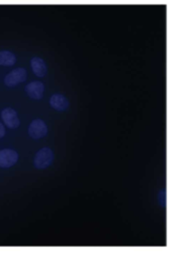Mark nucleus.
Wrapping results in <instances>:
<instances>
[{
  "label": "nucleus",
  "mask_w": 171,
  "mask_h": 260,
  "mask_svg": "<svg viewBox=\"0 0 171 260\" xmlns=\"http://www.w3.org/2000/svg\"><path fill=\"white\" fill-rule=\"evenodd\" d=\"M54 161V154L51 149L44 148L38 152L35 156L34 165L39 170H44L50 167Z\"/></svg>",
  "instance_id": "nucleus-1"
},
{
  "label": "nucleus",
  "mask_w": 171,
  "mask_h": 260,
  "mask_svg": "<svg viewBox=\"0 0 171 260\" xmlns=\"http://www.w3.org/2000/svg\"><path fill=\"white\" fill-rule=\"evenodd\" d=\"M27 71L23 67H18L8 73L4 78V84L7 87H14L20 83H24L27 79Z\"/></svg>",
  "instance_id": "nucleus-2"
},
{
  "label": "nucleus",
  "mask_w": 171,
  "mask_h": 260,
  "mask_svg": "<svg viewBox=\"0 0 171 260\" xmlns=\"http://www.w3.org/2000/svg\"><path fill=\"white\" fill-rule=\"evenodd\" d=\"M48 133V127L43 120H35L29 127V134L34 139H40L46 136Z\"/></svg>",
  "instance_id": "nucleus-3"
},
{
  "label": "nucleus",
  "mask_w": 171,
  "mask_h": 260,
  "mask_svg": "<svg viewBox=\"0 0 171 260\" xmlns=\"http://www.w3.org/2000/svg\"><path fill=\"white\" fill-rule=\"evenodd\" d=\"M18 159V155L12 150H2L0 151V167L10 168L16 164Z\"/></svg>",
  "instance_id": "nucleus-4"
},
{
  "label": "nucleus",
  "mask_w": 171,
  "mask_h": 260,
  "mask_svg": "<svg viewBox=\"0 0 171 260\" xmlns=\"http://www.w3.org/2000/svg\"><path fill=\"white\" fill-rule=\"evenodd\" d=\"M1 118L8 128L15 129L20 125L19 119L17 117V113L15 110L11 108H6L1 112Z\"/></svg>",
  "instance_id": "nucleus-5"
},
{
  "label": "nucleus",
  "mask_w": 171,
  "mask_h": 260,
  "mask_svg": "<svg viewBox=\"0 0 171 260\" xmlns=\"http://www.w3.org/2000/svg\"><path fill=\"white\" fill-rule=\"evenodd\" d=\"M44 92H45L44 84L38 81L30 83L26 87V93L28 94V96L35 100L42 99L43 96H44Z\"/></svg>",
  "instance_id": "nucleus-6"
},
{
  "label": "nucleus",
  "mask_w": 171,
  "mask_h": 260,
  "mask_svg": "<svg viewBox=\"0 0 171 260\" xmlns=\"http://www.w3.org/2000/svg\"><path fill=\"white\" fill-rule=\"evenodd\" d=\"M50 105L57 111H65L69 108V101L65 96L56 94L51 97Z\"/></svg>",
  "instance_id": "nucleus-7"
},
{
  "label": "nucleus",
  "mask_w": 171,
  "mask_h": 260,
  "mask_svg": "<svg viewBox=\"0 0 171 260\" xmlns=\"http://www.w3.org/2000/svg\"><path fill=\"white\" fill-rule=\"evenodd\" d=\"M31 64H32L33 71H34V73H35L37 76L43 77V76H45V75L47 74L48 68H47V65H46L45 61H44V60H43L42 58H40V57H34V58L32 59Z\"/></svg>",
  "instance_id": "nucleus-8"
},
{
  "label": "nucleus",
  "mask_w": 171,
  "mask_h": 260,
  "mask_svg": "<svg viewBox=\"0 0 171 260\" xmlns=\"http://www.w3.org/2000/svg\"><path fill=\"white\" fill-rule=\"evenodd\" d=\"M16 61V56L7 50L0 51V65L12 66Z\"/></svg>",
  "instance_id": "nucleus-9"
},
{
  "label": "nucleus",
  "mask_w": 171,
  "mask_h": 260,
  "mask_svg": "<svg viewBox=\"0 0 171 260\" xmlns=\"http://www.w3.org/2000/svg\"><path fill=\"white\" fill-rule=\"evenodd\" d=\"M5 135V128L2 125V123H0V138L3 137Z\"/></svg>",
  "instance_id": "nucleus-10"
}]
</instances>
